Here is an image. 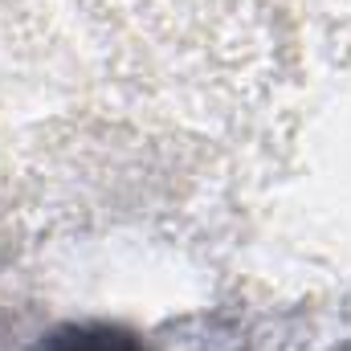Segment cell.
I'll use <instances>...</instances> for the list:
<instances>
[{
    "label": "cell",
    "mask_w": 351,
    "mask_h": 351,
    "mask_svg": "<svg viewBox=\"0 0 351 351\" xmlns=\"http://www.w3.org/2000/svg\"><path fill=\"white\" fill-rule=\"evenodd\" d=\"M33 351H152L139 335L110 323H70L49 331Z\"/></svg>",
    "instance_id": "6da1fadb"
}]
</instances>
